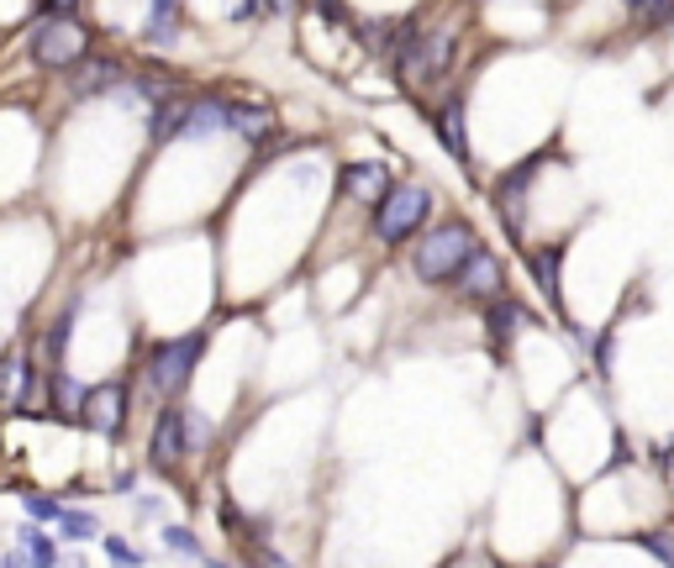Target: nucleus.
<instances>
[{"mask_svg":"<svg viewBox=\"0 0 674 568\" xmlns=\"http://www.w3.org/2000/svg\"><path fill=\"white\" fill-rule=\"evenodd\" d=\"M164 547L185 553V558H206V553H200V543H195L191 526H164Z\"/></svg>","mask_w":674,"mask_h":568,"instance_id":"obj_22","label":"nucleus"},{"mask_svg":"<svg viewBox=\"0 0 674 568\" xmlns=\"http://www.w3.org/2000/svg\"><path fill=\"white\" fill-rule=\"evenodd\" d=\"M227 132H238V138H269L274 117H269L264 106H227Z\"/></svg>","mask_w":674,"mask_h":568,"instance_id":"obj_17","label":"nucleus"},{"mask_svg":"<svg viewBox=\"0 0 674 568\" xmlns=\"http://www.w3.org/2000/svg\"><path fill=\"white\" fill-rule=\"evenodd\" d=\"M74 6H79V0H37V11H43V17H69Z\"/></svg>","mask_w":674,"mask_h":568,"instance_id":"obj_26","label":"nucleus"},{"mask_svg":"<svg viewBox=\"0 0 674 568\" xmlns=\"http://www.w3.org/2000/svg\"><path fill=\"white\" fill-rule=\"evenodd\" d=\"M227 132V106L206 95H168L153 106V138H206Z\"/></svg>","mask_w":674,"mask_h":568,"instance_id":"obj_2","label":"nucleus"},{"mask_svg":"<svg viewBox=\"0 0 674 568\" xmlns=\"http://www.w3.org/2000/svg\"><path fill=\"white\" fill-rule=\"evenodd\" d=\"M433 216V195L422 185H390V195L374 206V237L380 242H406V237L422 232V221Z\"/></svg>","mask_w":674,"mask_h":568,"instance_id":"obj_4","label":"nucleus"},{"mask_svg":"<svg viewBox=\"0 0 674 568\" xmlns=\"http://www.w3.org/2000/svg\"><path fill=\"white\" fill-rule=\"evenodd\" d=\"M174 26H180V0H148V32H143L148 43L153 47L174 43V37H180Z\"/></svg>","mask_w":674,"mask_h":568,"instance_id":"obj_16","label":"nucleus"},{"mask_svg":"<svg viewBox=\"0 0 674 568\" xmlns=\"http://www.w3.org/2000/svg\"><path fill=\"white\" fill-rule=\"evenodd\" d=\"M32 58L43 69H74L90 58V26H79L74 17H43V26L32 32Z\"/></svg>","mask_w":674,"mask_h":568,"instance_id":"obj_6","label":"nucleus"},{"mask_svg":"<svg viewBox=\"0 0 674 568\" xmlns=\"http://www.w3.org/2000/svg\"><path fill=\"white\" fill-rule=\"evenodd\" d=\"M48 390H53V411H58V422H85V395H90V390H79L69 369H53Z\"/></svg>","mask_w":674,"mask_h":568,"instance_id":"obj_14","label":"nucleus"},{"mask_svg":"<svg viewBox=\"0 0 674 568\" xmlns=\"http://www.w3.org/2000/svg\"><path fill=\"white\" fill-rule=\"evenodd\" d=\"M74 95H100V90H111V85H121L127 79V69H121L117 58H85V64H74Z\"/></svg>","mask_w":674,"mask_h":568,"instance_id":"obj_13","label":"nucleus"},{"mask_svg":"<svg viewBox=\"0 0 674 568\" xmlns=\"http://www.w3.org/2000/svg\"><path fill=\"white\" fill-rule=\"evenodd\" d=\"M200 353H206V331H185V337H168V342H159V348H153V358H148V384H153L159 395H180V390L191 384Z\"/></svg>","mask_w":674,"mask_h":568,"instance_id":"obj_5","label":"nucleus"},{"mask_svg":"<svg viewBox=\"0 0 674 568\" xmlns=\"http://www.w3.org/2000/svg\"><path fill=\"white\" fill-rule=\"evenodd\" d=\"M148 458H153L159 469H174L180 458H191V411H185V405L159 411V422H153V443H148Z\"/></svg>","mask_w":674,"mask_h":568,"instance_id":"obj_7","label":"nucleus"},{"mask_svg":"<svg viewBox=\"0 0 674 568\" xmlns=\"http://www.w3.org/2000/svg\"><path fill=\"white\" fill-rule=\"evenodd\" d=\"M22 547H26V564H37V568L58 564V547H53V537H43L37 526H26V532H22Z\"/></svg>","mask_w":674,"mask_h":568,"instance_id":"obj_19","label":"nucleus"},{"mask_svg":"<svg viewBox=\"0 0 674 568\" xmlns=\"http://www.w3.org/2000/svg\"><path fill=\"white\" fill-rule=\"evenodd\" d=\"M121 422H127V384L121 379H106L85 395V426L100 432V437H117Z\"/></svg>","mask_w":674,"mask_h":568,"instance_id":"obj_8","label":"nucleus"},{"mask_svg":"<svg viewBox=\"0 0 674 568\" xmlns=\"http://www.w3.org/2000/svg\"><path fill=\"white\" fill-rule=\"evenodd\" d=\"M638 543L649 547V553H653V558H659L664 568H674V532H649V537H638Z\"/></svg>","mask_w":674,"mask_h":568,"instance_id":"obj_24","label":"nucleus"},{"mask_svg":"<svg viewBox=\"0 0 674 568\" xmlns=\"http://www.w3.org/2000/svg\"><path fill=\"white\" fill-rule=\"evenodd\" d=\"M106 558H111L117 568H143V553H138L132 543H121V537H106Z\"/></svg>","mask_w":674,"mask_h":568,"instance_id":"obj_23","label":"nucleus"},{"mask_svg":"<svg viewBox=\"0 0 674 568\" xmlns=\"http://www.w3.org/2000/svg\"><path fill=\"white\" fill-rule=\"evenodd\" d=\"M433 132L443 138V148L454 153L458 164H469V132H464V100H443L437 106V117H433Z\"/></svg>","mask_w":674,"mask_h":568,"instance_id":"obj_12","label":"nucleus"},{"mask_svg":"<svg viewBox=\"0 0 674 568\" xmlns=\"http://www.w3.org/2000/svg\"><path fill=\"white\" fill-rule=\"evenodd\" d=\"M537 168H543V153H537V159H528V164H517L501 185H496V206H501L511 237H522V189L532 185V174H537Z\"/></svg>","mask_w":674,"mask_h":568,"instance_id":"obj_10","label":"nucleus"},{"mask_svg":"<svg viewBox=\"0 0 674 568\" xmlns=\"http://www.w3.org/2000/svg\"><path fill=\"white\" fill-rule=\"evenodd\" d=\"M627 11H632V22H643V26L674 22V0H627Z\"/></svg>","mask_w":674,"mask_h":568,"instance_id":"obj_20","label":"nucleus"},{"mask_svg":"<svg viewBox=\"0 0 674 568\" xmlns=\"http://www.w3.org/2000/svg\"><path fill=\"white\" fill-rule=\"evenodd\" d=\"M58 526H64V537H69V543H90V537H100V521L90 516V511H64Z\"/></svg>","mask_w":674,"mask_h":568,"instance_id":"obj_21","label":"nucleus"},{"mask_svg":"<svg viewBox=\"0 0 674 568\" xmlns=\"http://www.w3.org/2000/svg\"><path fill=\"white\" fill-rule=\"evenodd\" d=\"M264 11H290V0H264Z\"/></svg>","mask_w":674,"mask_h":568,"instance_id":"obj_27","label":"nucleus"},{"mask_svg":"<svg viewBox=\"0 0 674 568\" xmlns=\"http://www.w3.org/2000/svg\"><path fill=\"white\" fill-rule=\"evenodd\" d=\"M26 516L32 521H64V505L48 495H26Z\"/></svg>","mask_w":674,"mask_h":568,"instance_id":"obj_25","label":"nucleus"},{"mask_svg":"<svg viewBox=\"0 0 674 568\" xmlns=\"http://www.w3.org/2000/svg\"><path fill=\"white\" fill-rule=\"evenodd\" d=\"M343 189H348L354 200H363V206H380V200L390 195V168L380 164V159L348 164V168H343Z\"/></svg>","mask_w":674,"mask_h":568,"instance_id":"obj_11","label":"nucleus"},{"mask_svg":"<svg viewBox=\"0 0 674 568\" xmlns=\"http://www.w3.org/2000/svg\"><path fill=\"white\" fill-rule=\"evenodd\" d=\"M480 253V237L469 221H443L433 232L416 242V253H411V269H416V280L422 284H448L464 274V263Z\"/></svg>","mask_w":674,"mask_h":568,"instance_id":"obj_1","label":"nucleus"},{"mask_svg":"<svg viewBox=\"0 0 674 568\" xmlns=\"http://www.w3.org/2000/svg\"><path fill=\"white\" fill-rule=\"evenodd\" d=\"M528 316H522V306L517 301H490L485 306V327H490V342H496V353H506L511 348V337H517V327H522Z\"/></svg>","mask_w":674,"mask_h":568,"instance_id":"obj_15","label":"nucleus"},{"mask_svg":"<svg viewBox=\"0 0 674 568\" xmlns=\"http://www.w3.org/2000/svg\"><path fill=\"white\" fill-rule=\"evenodd\" d=\"M0 568H22V558H6V564H0Z\"/></svg>","mask_w":674,"mask_h":568,"instance_id":"obj_28","label":"nucleus"},{"mask_svg":"<svg viewBox=\"0 0 674 568\" xmlns=\"http://www.w3.org/2000/svg\"><path fill=\"white\" fill-rule=\"evenodd\" d=\"M395 64H401V74H406L411 85H433V79H443L448 64H454V32H448V26H433V32L406 26V32H401V47H395Z\"/></svg>","mask_w":674,"mask_h":568,"instance_id":"obj_3","label":"nucleus"},{"mask_svg":"<svg viewBox=\"0 0 674 568\" xmlns=\"http://www.w3.org/2000/svg\"><path fill=\"white\" fill-rule=\"evenodd\" d=\"M558 259H564V248H543V253H532V274L543 284V295L558 301Z\"/></svg>","mask_w":674,"mask_h":568,"instance_id":"obj_18","label":"nucleus"},{"mask_svg":"<svg viewBox=\"0 0 674 568\" xmlns=\"http://www.w3.org/2000/svg\"><path fill=\"white\" fill-rule=\"evenodd\" d=\"M458 295L464 301H480V306H490V301H501V263H496V253H475V259L464 263V274H458Z\"/></svg>","mask_w":674,"mask_h":568,"instance_id":"obj_9","label":"nucleus"}]
</instances>
